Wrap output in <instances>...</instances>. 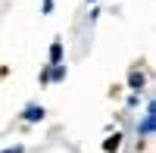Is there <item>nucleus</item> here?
Instances as JSON below:
<instances>
[{
	"instance_id": "obj_4",
	"label": "nucleus",
	"mask_w": 156,
	"mask_h": 153,
	"mask_svg": "<svg viewBox=\"0 0 156 153\" xmlns=\"http://www.w3.org/2000/svg\"><path fill=\"white\" fill-rule=\"evenodd\" d=\"M59 56H62V44L56 41L53 47H50V59H53V62H59Z\"/></svg>"
},
{
	"instance_id": "obj_2",
	"label": "nucleus",
	"mask_w": 156,
	"mask_h": 153,
	"mask_svg": "<svg viewBox=\"0 0 156 153\" xmlns=\"http://www.w3.org/2000/svg\"><path fill=\"white\" fill-rule=\"evenodd\" d=\"M137 128H140V134H150V131H153V109L147 112V119H144V125H137Z\"/></svg>"
},
{
	"instance_id": "obj_6",
	"label": "nucleus",
	"mask_w": 156,
	"mask_h": 153,
	"mask_svg": "<svg viewBox=\"0 0 156 153\" xmlns=\"http://www.w3.org/2000/svg\"><path fill=\"white\" fill-rule=\"evenodd\" d=\"M3 153H22V147H19V144H16V147H6Z\"/></svg>"
},
{
	"instance_id": "obj_1",
	"label": "nucleus",
	"mask_w": 156,
	"mask_h": 153,
	"mask_svg": "<svg viewBox=\"0 0 156 153\" xmlns=\"http://www.w3.org/2000/svg\"><path fill=\"white\" fill-rule=\"evenodd\" d=\"M22 119L25 122H41L44 119V106H28V109L22 112Z\"/></svg>"
},
{
	"instance_id": "obj_3",
	"label": "nucleus",
	"mask_w": 156,
	"mask_h": 153,
	"mask_svg": "<svg viewBox=\"0 0 156 153\" xmlns=\"http://www.w3.org/2000/svg\"><path fill=\"white\" fill-rule=\"evenodd\" d=\"M131 87H134V91L144 87V75H140V72H131Z\"/></svg>"
},
{
	"instance_id": "obj_5",
	"label": "nucleus",
	"mask_w": 156,
	"mask_h": 153,
	"mask_svg": "<svg viewBox=\"0 0 156 153\" xmlns=\"http://www.w3.org/2000/svg\"><path fill=\"white\" fill-rule=\"evenodd\" d=\"M115 147H119V134H115V137H109V141H106V150H115Z\"/></svg>"
}]
</instances>
